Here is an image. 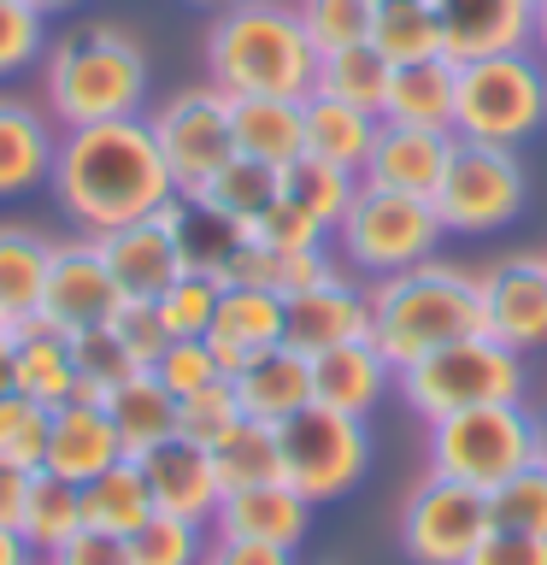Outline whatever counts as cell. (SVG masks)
<instances>
[{
  "label": "cell",
  "mask_w": 547,
  "mask_h": 565,
  "mask_svg": "<svg viewBox=\"0 0 547 565\" xmlns=\"http://www.w3.org/2000/svg\"><path fill=\"white\" fill-rule=\"evenodd\" d=\"M483 295V335L529 353L547 342V254H506L476 277Z\"/></svg>",
  "instance_id": "cell-14"
},
{
  "label": "cell",
  "mask_w": 547,
  "mask_h": 565,
  "mask_svg": "<svg viewBox=\"0 0 547 565\" xmlns=\"http://www.w3.org/2000/svg\"><path fill=\"white\" fill-rule=\"evenodd\" d=\"M12 335V360H18V388L42 406L77 401V360H71V335L60 324H47L42 312L18 318Z\"/></svg>",
  "instance_id": "cell-26"
},
{
  "label": "cell",
  "mask_w": 547,
  "mask_h": 565,
  "mask_svg": "<svg viewBox=\"0 0 547 565\" xmlns=\"http://www.w3.org/2000/svg\"><path fill=\"white\" fill-rule=\"evenodd\" d=\"M148 53L118 24H77L47 47V106L65 130L77 124L141 118Z\"/></svg>",
  "instance_id": "cell-4"
},
{
  "label": "cell",
  "mask_w": 547,
  "mask_h": 565,
  "mask_svg": "<svg viewBox=\"0 0 547 565\" xmlns=\"http://www.w3.org/2000/svg\"><path fill=\"white\" fill-rule=\"evenodd\" d=\"M465 565H547V536H518V530H489Z\"/></svg>",
  "instance_id": "cell-52"
},
{
  "label": "cell",
  "mask_w": 547,
  "mask_h": 565,
  "mask_svg": "<svg viewBox=\"0 0 547 565\" xmlns=\"http://www.w3.org/2000/svg\"><path fill=\"white\" fill-rule=\"evenodd\" d=\"M494 530L489 489L430 471L400 507V547L412 565H465Z\"/></svg>",
  "instance_id": "cell-11"
},
{
  "label": "cell",
  "mask_w": 547,
  "mask_h": 565,
  "mask_svg": "<svg viewBox=\"0 0 547 565\" xmlns=\"http://www.w3.org/2000/svg\"><path fill=\"white\" fill-rule=\"evenodd\" d=\"M0 565H42V559L30 554V542L18 536L12 524H0Z\"/></svg>",
  "instance_id": "cell-55"
},
{
  "label": "cell",
  "mask_w": 547,
  "mask_h": 565,
  "mask_svg": "<svg viewBox=\"0 0 547 565\" xmlns=\"http://www.w3.org/2000/svg\"><path fill=\"white\" fill-rule=\"evenodd\" d=\"M206 342H212V360H218L224 377H236L259 348L282 342V295L254 289V282H224L218 318H212Z\"/></svg>",
  "instance_id": "cell-22"
},
{
  "label": "cell",
  "mask_w": 547,
  "mask_h": 565,
  "mask_svg": "<svg viewBox=\"0 0 547 565\" xmlns=\"http://www.w3.org/2000/svg\"><path fill=\"white\" fill-rule=\"evenodd\" d=\"M247 236L265 242V247H282V254H289V247H324L330 230L318 224V218H307V212H300L294 201H277V206H265L259 218L247 224Z\"/></svg>",
  "instance_id": "cell-49"
},
{
  "label": "cell",
  "mask_w": 547,
  "mask_h": 565,
  "mask_svg": "<svg viewBox=\"0 0 547 565\" xmlns=\"http://www.w3.org/2000/svg\"><path fill=\"white\" fill-rule=\"evenodd\" d=\"M400 395L406 406L436 424L448 413H465V406H494V401H518L524 395V360L494 335H459V342L423 353L400 371Z\"/></svg>",
  "instance_id": "cell-5"
},
{
  "label": "cell",
  "mask_w": 547,
  "mask_h": 565,
  "mask_svg": "<svg viewBox=\"0 0 547 565\" xmlns=\"http://www.w3.org/2000/svg\"><path fill=\"white\" fill-rule=\"evenodd\" d=\"M242 418H247V413H242V401H236V388H229V377L212 383V388H201V395H183V401H176V436L201 441V448L224 441Z\"/></svg>",
  "instance_id": "cell-47"
},
{
  "label": "cell",
  "mask_w": 547,
  "mask_h": 565,
  "mask_svg": "<svg viewBox=\"0 0 547 565\" xmlns=\"http://www.w3.org/2000/svg\"><path fill=\"white\" fill-rule=\"evenodd\" d=\"M206 524L194 519H171V512H153L141 519V530L130 536L136 565H206Z\"/></svg>",
  "instance_id": "cell-43"
},
{
  "label": "cell",
  "mask_w": 547,
  "mask_h": 565,
  "mask_svg": "<svg viewBox=\"0 0 547 565\" xmlns=\"http://www.w3.org/2000/svg\"><path fill=\"white\" fill-rule=\"evenodd\" d=\"M353 194H360V171L330 166V159H318V153H300L294 166H282V201H294L307 218H318L324 230H335L347 218Z\"/></svg>",
  "instance_id": "cell-36"
},
{
  "label": "cell",
  "mask_w": 547,
  "mask_h": 565,
  "mask_svg": "<svg viewBox=\"0 0 547 565\" xmlns=\"http://www.w3.org/2000/svg\"><path fill=\"white\" fill-rule=\"evenodd\" d=\"M53 153H60V136L47 130V118L30 100L0 95V201L42 189L53 177Z\"/></svg>",
  "instance_id": "cell-27"
},
{
  "label": "cell",
  "mask_w": 547,
  "mask_h": 565,
  "mask_svg": "<svg viewBox=\"0 0 547 565\" xmlns=\"http://www.w3.org/2000/svg\"><path fill=\"white\" fill-rule=\"evenodd\" d=\"M95 242H100V259H106V271H112L124 300H159L176 277L189 271L165 212L136 218V224H118V230H106V236H95Z\"/></svg>",
  "instance_id": "cell-16"
},
{
  "label": "cell",
  "mask_w": 547,
  "mask_h": 565,
  "mask_svg": "<svg viewBox=\"0 0 547 565\" xmlns=\"http://www.w3.org/2000/svg\"><path fill=\"white\" fill-rule=\"evenodd\" d=\"M148 371L171 388L176 401H183V395H201V388H212V383H224V371H218V360H212V342H206V335H171L165 353H159Z\"/></svg>",
  "instance_id": "cell-46"
},
{
  "label": "cell",
  "mask_w": 547,
  "mask_h": 565,
  "mask_svg": "<svg viewBox=\"0 0 547 565\" xmlns=\"http://www.w3.org/2000/svg\"><path fill=\"white\" fill-rule=\"evenodd\" d=\"M47 424H53V406L30 401L24 388H18V395H0V466L42 471V459H47Z\"/></svg>",
  "instance_id": "cell-41"
},
{
  "label": "cell",
  "mask_w": 547,
  "mask_h": 565,
  "mask_svg": "<svg viewBox=\"0 0 547 565\" xmlns=\"http://www.w3.org/2000/svg\"><path fill=\"white\" fill-rule=\"evenodd\" d=\"M494 530H518V536H547V471L524 466L489 494Z\"/></svg>",
  "instance_id": "cell-45"
},
{
  "label": "cell",
  "mask_w": 547,
  "mask_h": 565,
  "mask_svg": "<svg viewBox=\"0 0 547 565\" xmlns=\"http://www.w3.org/2000/svg\"><path fill=\"white\" fill-rule=\"evenodd\" d=\"M201 194L224 212V218H236V224L247 230L265 206H277V201H282V171H277V166H265V159L236 153V159H229V166L212 177Z\"/></svg>",
  "instance_id": "cell-39"
},
{
  "label": "cell",
  "mask_w": 547,
  "mask_h": 565,
  "mask_svg": "<svg viewBox=\"0 0 547 565\" xmlns=\"http://www.w3.org/2000/svg\"><path fill=\"white\" fill-rule=\"evenodd\" d=\"M30 477L35 471H18V466H0V524L18 530V512H24V494H30Z\"/></svg>",
  "instance_id": "cell-54"
},
{
  "label": "cell",
  "mask_w": 547,
  "mask_h": 565,
  "mask_svg": "<svg viewBox=\"0 0 547 565\" xmlns=\"http://www.w3.org/2000/svg\"><path fill=\"white\" fill-rule=\"evenodd\" d=\"M206 565H294V547L247 542V536H212Z\"/></svg>",
  "instance_id": "cell-53"
},
{
  "label": "cell",
  "mask_w": 547,
  "mask_h": 565,
  "mask_svg": "<svg viewBox=\"0 0 547 565\" xmlns=\"http://www.w3.org/2000/svg\"><path fill=\"white\" fill-rule=\"evenodd\" d=\"M547 124V71L524 53H494V60L459 65L453 95V136L518 148Z\"/></svg>",
  "instance_id": "cell-6"
},
{
  "label": "cell",
  "mask_w": 547,
  "mask_h": 565,
  "mask_svg": "<svg viewBox=\"0 0 547 565\" xmlns=\"http://www.w3.org/2000/svg\"><path fill=\"white\" fill-rule=\"evenodd\" d=\"M312 524V501L294 483H254V489H229L218 501L212 530L218 536H247V542H271V547H300Z\"/></svg>",
  "instance_id": "cell-21"
},
{
  "label": "cell",
  "mask_w": 547,
  "mask_h": 565,
  "mask_svg": "<svg viewBox=\"0 0 547 565\" xmlns=\"http://www.w3.org/2000/svg\"><path fill=\"white\" fill-rule=\"evenodd\" d=\"M459 335H483V295H476V277L459 265L423 259L371 289V342L395 371Z\"/></svg>",
  "instance_id": "cell-3"
},
{
  "label": "cell",
  "mask_w": 547,
  "mask_h": 565,
  "mask_svg": "<svg viewBox=\"0 0 547 565\" xmlns=\"http://www.w3.org/2000/svg\"><path fill=\"white\" fill-rule=\"evenodd\" d=\"M148 130L165 153V171L176 194H201L229 159H236V130H229V95L224 88H183L148 118Z\"/></svg>",
  "instance_id": "cell-12"
},
{
  "label": "cell",
  "mask_w": 547,
  "mask_h": 565,
  "mask_svg": "<svg viewBox=\"0 0 547 565\" xmlns=\"http://www.w3.org/2000/svg\"><path fill=\"white\" fill-rule=\"evenodd\" d=\"M371 47H383L395 65L436 60V53H441V12H436V0H377Z\"/></svg>",
  "instance_id": "cell-38"
},
{
  "label": "cell",
  "mask_w": 547,
  "mask_h": 565,
  "mask_svg": "<svg viewBox=\"0 0 547 565\" xmlns=\"http://www.w3.org/2000/svg\"><path fill=\"white\" fill-rule=\"evenodd\" d=\"M441 230L453 236H489L518 218L524 206V166L512 148L494 141H453V159L441 171V189L430 194Z\"/></svg>",
  "instance_id": "cell-10"
},
{
  "label": "cell",
  "mask_w": 547,
  "mask_h": 565,
  "mask_svg": "<svg viewBox=\"0 0 547 565\" xmlns=\"http://www.w3.org/2000/svg\"><path fill=\"white\" fill-rule=\"evenodd\" d=\"M124 441L112 430V418H106L100 401H65L53 406V424H47V459L42 471L65 477V483H88V477H100L106 466H118Z\"/></svg>",
  "instance_id": "cell-20"
},
{
  "label": "cell",
  "mask_w": 547,
  "mask_h": 565,
  "mask_svg": "<svg viewBox=\"0 0 547 565\" xmlns=\"http://www.w3.org/2000/svg\"><path fill=\"white\" fill-rule=\"evenodd\" d=\"M536 454V418L524 401H494V406H465L430 424V471L459 477L476 489H501L512 471L529 466Z\"/></svg>",
  "instance_id": "cell-7"
},
{
  "label": "cell",
  "mask_w": 547,
  "mask_h": 565,
  "mask_svg": "<svg viewBox=\"0 0 547 565\" xmlns=\"http://www.w3.org/2000/svg\"><path fill=\"white\" fill-rule=\"evenodd\" d=\"M141 519H153V494L141 483L136 459H118L100 477L83 483V524L88 530H112V536H136Z\"/></svg>",
  "instance_id": "cell-35"
},
{
  "label": "cell",
  "mask_w": 547,
  "mask_h": 565,
  "mask_svg": "<svg viewBox=\"0 0 547 565\" xmlns=\"http://www.w3.org/2000/svg\"><path fill=\"white\" fill-rule=\"evenodd\" d=\"M206 71L224 95L307 100L318 88V47L289 0H236L206 30Z\"/></svg>",
  "instance_id": "cell-2"
},
{
  "label": "cell",
  "mask_w": 547,
  "mask_h": 565,
  "mask_svg": "<svg viewBox=\"0 0 547 565\" xmlns=\"http://www.w3.org/2000/svg\"><path fill=\"white\" fill-rule=\"evenodd\" d=\"M7 330H12V324H7V318H0V335H7Z\"/></svg>",
  "instance_id": "cell-60"
},
{
  "label": "cell",
  "mask_w": 547,
  "mask_h": 565,
  "mask_svg": "<svg viewBox=\"0 0 547 565\" xmlns=\"http://www.w3.org/2000/svg\"><path fill=\"white\" fill-rule=\"evenodd\" d=\"M165 218L176 230V247H183L189 271H206V277L224 282V265L236 259V247L247 242V230L236 218H224L206 194H176V201L165 206Z\"/></svg>",
  "instance_id": "cell-30"
},
{
  "label": "cell",
  "mask_w": 547,
  "mask_h": 565,
  "mask_svg": "<svg viewBox=\"0 0 547 565\" xmlns=\"http://www.w3.org/2000/svg\"><path fill=\"white\" fill-rule=\"evenodd\" d=\"M212 466H218V483L229 489H254V483H277L282 477V441L277 424L242 418L224 441H212Z\"/></svg>",
  "instance_id": "cell-37"
},
{
  "label": "cell",
  "mask_w": 547,
  "mask_h": 565,
  "mask_svg": "<svg viewBox=\"0 0 547 565\" xmlns=\"http://www.w3.org/2000/svg\"><path fill=\"white\" fill-rule=\"evenodd\" d=\"M42 565H136L130 554V536H112V530H77L60 554H47Z\"/></svg>",
  "instance_id": "cell-51"
},
{
  "label": "cell",
  "mask_w": 547,
  "mask_h": 565,
  "mask_svg": "<svg viewBox=\"0 0 547 565\" xmlns=\"http://www.w3.org/2000/svg\"><path fill=\"white\" fill-rule=\"evenodd\" d=\"M124 307L112 271L100 259V242L95 236H71V242H53V259H47V282H42V318L60 324L65 335L77 330H100L112 324Z\"/></svg>",
  "instance_id": "cell-13"
},
{
  "label": "cell",
  "mask_w": 547,
  "mask_h": 565,
  "mask_svg": "<svg viewBox=\"0 0 547 565\" xmlns=\"http://www.w3.org/2000/svg\"><path fill=\"white\" fill-rule=\"evenodd\" d=\"M360 335H371V295L353 289L342 271H330L324 282L282 300V342L300 353H324V348L360 342Z\"/></svg>",
  "instance_id": "cell-18"
},
{
  "label": "cell",
  "mask_w": 547,
  "mask_h": 565,
  "mask_svg": "<svg viewBox=\"0 0 547 565\" xmlns=\"http://www.w3.org/2000/svg\"><path fill=\"white\" fill-rule=\"evenodd\" d=\"M441 53L453 65L536 47V0H436Z\"/></svg>",
  "instance_id": "cell-17"
},
{
  "label": "cell",
  "mask_w": 547,
  "mask_h": 565,
  "mask_svg": "<svg viewBox=\"0 0 547 565\" xmlns=\"http://www.w3.org/2000/svg\"><path fill=\"white\" fill-rule=\"evenodd\" d=\"M529 466L547 471V424H536V454H529Z\"/></svg>",
  "instance_id": "cell-57"
},
{
  "label": "cell",
  "mask_w": 547,
  "mask_h": 565,
  "mask_svg": "<svg viewBox=\"0 0 547 565\" xmlns=\"http://www.w3.org/2000/svg\"><path fill=\"white\" fill-rule=\"evenodd\" d=\"M453 95H459V65L448 53L395 65L383 118L388 124H423V130H453Z\"/></svg>",
  "instance_id": "cell-29"
},
{
  "label": "cell",
  "mask_w": 547,
  "mask_h": 565,
  "mask_svg": "<svg viewBox=\"0 0 547 565\" xmlns=\"http://www.w3.org/2000/svg\"><path fill=\"white\" fill-rule=\"evenodd\" d=\"M112 330L124 335V348L136 353V365H153L159 353H165V342H171V330L159 324V307H153V300H124L118 318H112Z\"/></svg>",
  "instance_id": "cell-50"
},
{
  "label": "cell",
  "mask_w": 547,
  "mask_h": 565,
  "mask_svg": "<svg viewBox=\"0 0 547 565\" xmlns=\"http://www.w3.org/2000/svg\"><path fill=\"white\" fill-rule=\"evenodd\" d=\"M47 259H53L47 236H35L24 224H0V318H7V324L42 312Z\"/></svg>",
  "instance_id": "cell-33"
},
{
  "label": "cell",
  "mask_w": 547,
  "mask_h": 565,
  "mask_svg": "<svg viewBox=\"0 0 547 565\" xmlns=\"http://www.w3.org/2000/svg\"><path fill=\"white\" fill-rule=\"evenodd\" d=\"M83 530V483H65L53 471H35L30 477V494H24V512H18V536L30 542L35 559L60 554V547Z\"/></svg>",
  "instance_id": "cell-32"
},
{
  "label": "cell",
  "mask_w": 547,
  "mask_h": 565,
  "mask_svg": "<svg viewBox=\"0 0 547 565\" xmlns=\"http://www.w3.org/2000/svg\"><path fill=\"white\" fill-rule=\"evenodd\" d=\"M71 360H77V401H100L106 388H118L124 377L148 371V365H136V353L124 348V335L112 324L71 335Z\"/></svg>",
  "instance_id": "cell-40"
},
{
  "label": "cell",
  "mask_w": 547,
  "mask_h": 565,
  "mask_svg": "<svg viewBox=\"0 0 547 565\" xmlns=\"http://www.w3.org/2000/svg\"><path fill=\"white\" fill-rule=\"evenodd\" d=\"M30 7H42V12H65V7H77V0H30Z\"/></svg>",
  "instance_id": "cell-59"
},
{
  "label": "cell",
  "mask_w": 547,
  "mask_h": 565,
  "mask_svg": "<svg viewBox=\"0 0 547 565\" xmlns=\"http://www.w3.org/2000/svg\"><path fill=\"white\" fill-rule=\"evenodd\" d=\"M136 466H141L148 494H153V512L194 519V524L218 519L224 483H218V466H212V448H201V441H189V436H165L159 448L136 454Z\"/></svg>",
  "instance_id": "cell-15"
},
{
  "label": "cell",
  "mask_w": 547,
  "mask_h": 565,
  "mask_svg": "<svg viewBox=\"0 0 547 565\" xmlns=\"http://www.w3.org/2000/svg\"><path fill=\"white\" fill-rule=\"evenodd\" d=\"M453 130H423V124H388L377 130V148L365 159V183L371 189H400V194H430L441 189V171L453 159Z\"/></svg>",
  "instance_id": "cell-19"
},
{
  "label": "cell",
  "mask_w": 547,
  "mask_h": 565,
  "mask_svg": "<svg viewBox=\"0 0 547 565\" xmlns=\"http://www.w3.org/2000/svg\"><path fill=\"white\" fill-rule=\"evenodd\" d=\"M47 189L60 194L65 218L83 236H106L118 224L153 218L176 201V183L165 171V153L148 130V118H112V124H77L60 136Z\"/></svg>",
  "instance_id": "cell-1"
},
{
  "label": "cell",
  "mask_w": 547,
  "mask_h": 565,
  "mask_svg": "<svg viewBox=\"0 0 547 565\" xmlns=\"http://www.w3.org/2000/svg\"><path fill=\"white\" fill-rule=\"evenodd\" d=\"M0 395H18V360H12V335H0Z\"/></svg>",
  "instance_id": "cell-56"
},
{
  "label": "cell",
  "mask_w": 547,
  "mask_h": 565,
  "mask_svg": "<svg viewBox=\"0 0 547 565\" xmlns=\"http://www.w3.org/2000/svg\"><path fill=\"white\" fill-rule=\"evenodd\" d=\"M100 406H106V418H112V430H118L130 459L159 448L165 436H176V395L153 377V371H136V377H124L118 388H106Z\"/></svg>",
  "instance_id": "cell-28"
},
{
  "label": "cell",
  "mask_w": 547,
  "mask_h": 565,
  "mask_svg": "<svg viewBox=\"0 0 547 565\" xmlns=\"http://www.w3.org/2000/svg\"><path fill=\"white\" fill-rule=\"evenodd\" d=\"M300 24H307L318 60L335 47H360L371 42V18H377V0H294Z\"/></svg>",
  "instance_id": "cell-42"
},
{
  "label": "cell",
  "mask_w": 547,
  "mask_h": 565,
  "mask_svg": "<svg viewBox=\"0 0 547 565\" xmlns=\"http://www.w3.org/2000/svg\"><path fill=\"white\" fill-rule=\"evenodd\" d=\"M388 83H395V60H388L383 47L360 42V47H335V53L318 60V88H312V95H335V100L360 106V113L383 118Z\"/></svg>",
  "instance_id": "cell-34"
},
{
  "label": "cell",
  "mask_w": 547,
  "mask_h": 565,
  "mask_svg": "<svg viewBox=\"0 0 547 565\" xmlns=\"http://www.w3.org/2000/svg\"><path fill=\"white\" fill-rule=\"evenodd\" d=\"M335 236H342L347 265H360L371 277H395V271H412V265L430 259L448 230H441L436 206L423 194L371 189L360 177V194H353L347 218L335 224Z\"/></svg>",
  "instance_id": "cell-8"
},
{
  "label": "cell",
  "mask_w": 547,
  "mask_h": 565,
  "mask_svg": "<svg viewBox=\"0 0 547 565\" xmlns=\"http://www.w3.org/2000/svg\"><path fill=\"white\" fill-rule=\"evenodd\" d=\"M229 388H236V401H242L247 418L282 424V418H294L300 406H312V353H300L289 342L259 348L254 360L229 377Z\"/></svg>",
  "instance_id": "cell-23"
},
{
  "label": "cell",
  "mask_w": 547,
  "mask_h": 565,
  "mask_svg": "<svg viewBox=\"0 0 547 565\" xmlns=\"http://www.w3.org/2000/svg\"><path fill=\"white\" fill-rule=\"evenodd\" d=\"M42 7L30 0H0V77L24 71L35 53H42Z\"/></svg>",
  "instance_id": "cell-48"
},
{
  "label": "cell",
  "mask_w": 547,
  "mask_h": 565,
  "mask_svg": "<svg viewBox=\"0 0 547 565\" xmlns=\"http://www.w3.org/2000/svg\"><path fill=\"white\" fill-rule=\"evenodd\" d=\"M229 130H236V153L265 159V166L282 171L307 153V100L229 95Z\"/></svg>",
  "instance_id": "cell-25"
},
{
  "label": "cell",
  "mask_w": 547,
  "mask_h": 565,
  "mask_svg": "<svg viewBox=\"0 0 547 565\" xmlns=\"http://www.w3.org/2000/svg\"><path fill=\"white\" fill-rule=\"evenodd\" d=\"M377 130H383L377 113H360V106H347L335 95H307V153L330 159V166L365 171L371 148H377Z\"/></svg>",
  "instance_id": "cell-31"
},
{
  "label": "cell",
  "mask_w": 547,
  "mask_h": 565,
  "mask_svg": "<svg viewBox=\"0 0 547 565\" xmlns=\"http://www.w3.org/2000/svg\"><path fill=\"white\" fill-rule=\"evenodd\" d=\"M218 7H236V0H218Z\"/></svg>",
  "instance_id": "cell-61"
},
{
  "label": "cell",
  "mask_w": 547,
  "mask_h": 565,
  "mask_svg": "<svg viewBox=\"0 0 547 565\" xmlns=\"http://www.w3.org/2000/svg\"><path fill=\"white\" fill-rule=\"evenodd\" d=\"M218 295H224V282H218V277L183 271L165 295L153 300V307H159V324H165L171 335H206V330H212V318H218Z\"/></svg>",
  "instance_id": "cell-44"
},
{
  "label": "cell",
  "mask_w": 547,
  "mask_h": 565,
  "mask_svg": "<svg viewBox=\"0 0 547 565\" xmlns=\"http://www.w3.org/2000/svg\"><path fill=\"white\" fill-rule=\"evenodd\" d=\"M277 441H282V483H294L312 507L347 494L371 466L365 418L335 413V406H318V401L300 406L294 418H282Z\"/></svg>",
  "instance_id": "cell-9"
},
{
  "label": "cell",
  "mask_w": 547,
  "mask_h": 565,
  "mask_svg": "<svg viewBox=\"0 0 547 565\" xmlns=\"http://www.w3.org/2000/svg\"><path fill=\"white\" fill-rule=\"evenodd\" d=\"M536 47L547 53V0H536Z\"/></svg>",
  "instance_id": "cell-58"
},
{
  "label": "cell",
  "mask_w": 547,
  "mask_h": 565,
  "mask_svg": "<svg viewBox=\"0 0 547 565\" xmlns=\"http://www.w3.org/2000/svg\"><path fill=\"white\" fill-rule=\"evenodd\" d=\"M395 377H400V371L383 360L371 335L312 353V401L335 406V413H353V418H365L371 406L388 395V383H395Z\"/></svg>",
  "instance_id": "cell-24"
}]
</instances>
